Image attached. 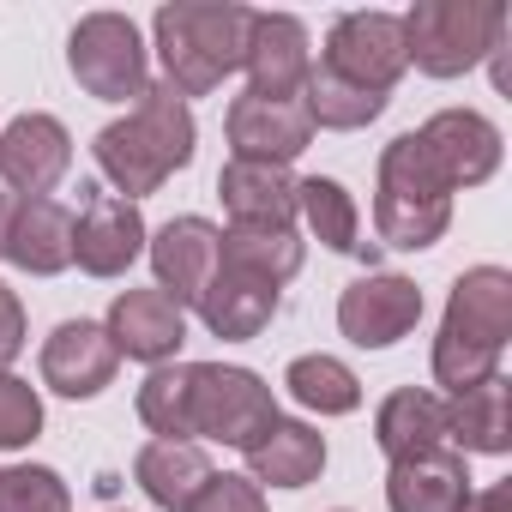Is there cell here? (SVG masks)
Masks as SVG:
<instances>
[{"mask_svg":"<svg viewBox=\"0 0 512 512\" xmlns=\"http://www.w3.org/2000/svg\"><path fill=\"white\" fill-rule=\"evenodd\" d=\"M187 512H266V494H260V482H247V476H211L187 500Z\"/></svg>","mask_w":512,"mask_h":512,"instance_id":"obj_33","label":"cell"},{"mask_svg":"<svg viewBox=\"0 0 512 512\" xmlns=\"http://www.w3.org/2000/svg\"><path fill=\"white\" fill-rule=\"evenodd\" d=\"M278 422V398L253 368H223V362H193L187 380V440H223L247 452Z\"/></svg>","mask_w":512,"mask_h":512,"instance_id":"obj_6","label":"cell"},{"mask_svg":"<svg viewBox=\"0 0 512 512\" xmlns=\"http://www.w3.org/2000/svg\"><path fill=\"white\" fill-rule=\"evenodd\" d=\"M217 260L223 266H235V272H247V278H260V284H290L296 272H302V241H296V229H223V241H217Z\"/></svg>","mask_w":512,"mask_h":512,"instance_id":"obj_26","label":"cell"},{"mask_svg":"<svg viewBox=\"0 0 512 512\" xmlns=\"http://www.w3.org/2000/svg\"><path fill=\"white\" fill-rule=\"evenodd\" d=\"M512 392H506V374H488L482 386L446 398V440L452 452H488L500 458L512 446V416H506Z\"/></svg>","mask_w":512,"mask_h":512,"instance_id":"obj_24","label":"cell"},{"mask_svg":"<svg viewBox=\"0 0 512 512\" xmlns=\"http://www.w3.org/2000/svg\"><path fill=\"white\" fill-rule=\"evenodd\" d=\"M247 25H253V13L229 7V0H175V7H157L151 31H157V55H163V85L181 97L217 91L229 73H241Z\"/></svg>","mask_w":512,"mask_h":512,"instance_id":"obj_3","label":"cell"},{"mask_svg":"<svg viewBox=\"0 0 512 512\" xmlns=\"http://www.w3.org/2000/svg\"><path fill=\"white\" fill-rule=\"evenodd\" d=\"M296 211L308 217V229H314L332 253H362V247H368V241H362V211H356V199H350L344 181H332V175L296 181Z\"/></svg>","mask_w":512,"mask_h":512,"instance_id":"obj_28","label":"cell"},{"mask_svg":"<svg viewBox=\"0 0 512 512\" xmlns=\"http://www.w3.org/2000/svg\"><path fill=\"white\" fill-rule=\"evenodd\" d=\"M422 320V290L398 272H368L338 296V332L356 350H392Z\"/></svg>","mask_w":512,"mask_h":512,"instance_id":"obj_11","label":"cell"},{"mask_svg":"<svg viewBox=\"0 0 512 512\" xmlns=\"http://www.w3.org/2000/svg\"><path fill=\"white\" fill-rule=\"evenodd\" d=\"M67 67L79 79L85 97H103V103H139L145 85H151V61H145V43H139V25L127 13H85L67 37Z\"/></svg>","mask_w":512,"mask_h":512,"instance_id":"obj_7","label":"cell"},{"mask_svg":"<svg viewBox=\"0 0 512 512\" xmlns=\"http://www.w3.org/2000/svg\"><path fill=\"white\" fill-rule=\"evenodd\" d=\"M241 67H247V79H253L247 91H260V97H302V79H308V67H314V55H308V25L290 19V13H253Z\"/></svg>","mask_w":512,"mask_h":512,"instance_id":"obj_15","label":"cell"},{"mask_svg":"<svg viewBox=\"0 0 512 512\" xmlns=\"http://www.w3.org/2000/svg\"><path fill=\"white\" fill-rule=\"evenodd\" d=\"M416 145H422L428 169L446 181V193L482 187L500 169V127L476 109H440L434 121L416 127Z\"/></svg>","mask_w":512,"mask_h":512,"instance_id":"obj_10","label":"cell"},{"mask_svg":"<svg viewBox=\"0 0 512 512\" xmlns=\"http://www.w3.org/2000/svg\"><path fill=\"white\" fill-rule=\"evenodd\" d=\"M85 193V211L73 217V260L79 272L91 278H121L139 253H145V217L133 199H115V193H97V187H79Z\"/></svg>","mask_w":512,"mask_h":512,"instance_id":"obj_12","label":"cell"},{"mask_svg":"<svg viewBox=\"0 0 512 512\" xmlns=\"http://www.w3.org/2000/svg\"><path fill=\"white\" fill-rule=\"evenodd\" d=\"M506 338H512V272L470 266L446 296V320L434 338V380L452 398L482 386L488 374H500Z\"/></svg>","mask_w":512,"mask_h":512,"instance_id":"obj_2","label":"cell"},{"mask_svg":"<svg viewBox=\"0 0 512 512\" xmlns=\"http://www.w3.org/2000/svg\"><path fill=\"white\" fill-rule=\"evenodd\" d=\"M464 500H470V470H464V452H452V446H434V452L386 470L392 512H458Z\"/></svg>","mask_w":512,"mask_h":512,"instance_id":"obj_20","label":"cell"},{"mask_svg":"<svg viewBox=\"0 0 512 512\" xmlns=\"http://www.w3.org/2000/svg\"><path fill=\"white\" fill-rule=\"evenodd\" d=\"M187 380L193 362H175V368H151V380L139 386V416L157 440H187Z\"/></svg>","mask_w":512,"mask_h":512,"instance_id":"obj_30","label":"cell"},{"mask_svg":"<svg viewBox=\"0 0 512 512\" xmlns=\"http://www.w3.org/2000/svg\"><path fill=\"white\" fill-rule=\"evenodd\" d=\"M43 434V398L31 380L0 368V452H19Z\"/></svg>","mask_w":512,"mask_h":512,"instance_id":"obj_32","label":"cell"},{"mask_svg":"<svg viewBox=\"0 0 512 512\" xmlns=\"http://www.w3.org/2000/svg\"><path fill=\"white\" fill-rule=\"evenodd\" d=\"M193 139H199V127H193L187 97L169 91V85H145V97L133 103V115L127 121H109L91 151H97V169L139 205L175 169L193 163Z\"/></svg>","mask_w":512,"mask_h":512,"instance_id":"obj_1","label":"cell"},{"mask_svg":"<svg viewBox=\"0 0 512 512\" xmlns=\"http://www.w3.org/2000/svg\"><path fill=\"white\" fill-rule=\"evenodd\" d=\"M247 482H266V488H308L320 470H326V434L308 428V422H290L278 416L260 440L247 446Z\"/></svg>","mask_w":512,"mask_h":512,"instance_id":"obj_22","label":"cell"},{"mask_svg":"<svg viewBox=\"0 0 512 512\" xmlns=\"http://www.w3.org/2000/svg\"><path fill=\"white\" fill-rule=\"evenodd\" d=\"M374 440L392 464L422 458L434 446H446V398L422 392V386H398L380 410H374Z\"/></svg>","mask_w":512,"mask_h":512,"instance_id":"obj_23","label":"cell"},{"mask_svg":"<svg viewBox=\"0 0 512 512\" xmlns=\"http://www.w3.org/2000/svg\"><path fill=\"white\" fill-rule=\"evenodd\" d=\"M278 314V284H260V278H247L235 266L217 260L205 296H199V320L211 326V338H229V344H247V338H260Z\"/></svg>","mask_w":512,"mask_h":512,"instance_id":"obj_21","label":"cell"},{"mask_svg":"<svg viewBox=\"0 0 512 512\" xmlns=\"http://www.w3.org/2000/svg\"><path fill=\"white\" fill-rule=\"evenodd\" d=\"M211 476H217V470H211V458H205L193 440H151V446L133 458V482H139L145 500L163 506V512H187V500H193Z\"/></svg>","mask_w":512,"mask_h":512,"instance_id":"obj_25","label":"cell"},{"mask_svg":"<svg viewBox=\"0 0 512 512\" xmlns=\"http://www.w3.org/2000/svg\"><path fill=\"white\" fill-rule=\"evenodd\" d=\"M302 109H308L314 133H320V127H332V133H356V127L380 121L386 97H374V91H362V85H350V79H338V73H326V67L314 61L308 79H302Z\"/></svg>","mask_w":512,"mask_h":512,"instance_id":"obj_27","label":"cell"},{"mask_svg":"<svg viewBox=\"0 0 512 512\" xmlns=\"http://www.w3.org/2000/svg\"><path fill=\"white\" fill-rule=\"evenodd\" d=\"M223 211L235 229H296V175L284 163H241L229 157L217 175Z\"/></svg>","mask_w":512,"mask_h":512,"instance_id":"obj_18","label":"cell"},{"mask_svg":"<svg viewBox=\"0 0 512 512\" xmlns=\"http://www.w3.org/2000/svg\"><path fill=\"white\" fill-rule=\"evenodd\" d=\"M452 223V193L446 181L428 169L416 133H398L386 151H380V187H374V229L386 247L398 253H416V247H434Z\"/></svg>","mask_w":512,"mask_h":512,"instance_id":"obj_4","label":"cell"},{"mask_svg":"<svg viewBox=\"0 0 512 512\" xmlns=\"http://www.w3.org/2000/svg\"><path fill=\"white\" fill-rule=\"evenodd\" d=\"M115 368H121V356L97 320H67L43 344V386L61 398H97L115 380Z\"/></svg>","mask_w":512,"mask_h":512,"instance_id":"obj_17","label":"cell"},{"mask_svg":"<svg viewBox=\"0 0 512 512\" xmlns=\"http://www.w3.org/2000/svg\"><path fill=\"white\" fill-rule=\"evenodd\" d=\"M458 512H512V488H506V482H494V488H470V500H464Z\"/></svg>","mask_w":512,"mask_h":512,"instance_id":"obj_35","label":"cell"},{"mask_svg":"<svg viewBox=\"0 0 512 512\" xmlns=\"http://www.w3.org/2000/svg\"><path fill=\"white\" fill-rule=\"evenodd\" d=\"M284 386H290L296 404H308L320 416H350L362 404V380L338 356H296L290 374H284Z\"/></svg>","mask_w":512,"mask_h":512,"instance_id":"obj_29","label":"cell"},{"mask_svg":"<svg viewBox=\"0 0 512 512\" xmlns=\"http://www.w3.org/2000/svg\"><path fill=\"white\" fill-rule=\"evenodd\" d=\"M103 332H109L115 356H133V362L163 368L181 350V338H187V314L163 290H121L115 308H109V320H103Z\"/></svg>","mask_w":512,"mask_h":512,"instance_id":"obj_16","label":"cell"},{"mask_svg":"<svg viewBox=\"0 0 512 512\" xmlns=\"http://www.w3.org/2000/svg\"><path fill=\"white\" fill-rule=\"evenodd\" d=\"M217 241L223 229L205 223V217H169L157 235H151V272H157V290L187 314L199 308L211 272H217Z\"/></svg>","mask_w":512,"mask_h":512,"instance_id":"obj_14","label":"cell"},{"mask_svg":"<svg viewBox=\"0 0 512 512\" xmlns=\"http://www.w3.org/2000/svg\"><path fill=\"white\" fill-rule=\"evenodd\" d=\"M19 350H25V308H19V296L7 284H0V368H7Z\"/></svg>","mask_w":512,"mask_h":512,"instance_id":"obj_34","label":"cell"},{"mask_svg":"<svg viewBox=\"0 0 512 512\" xmlns=\"http://www.w3.org/2000/svg\"><path fill=\"white\" fill-rule=\"evenodd\" d=\"M0 512H73V494L49 464H7L0 470Z\"/></svg>","mask_w":512,"mask_h":512,"instance_id":"obj_31","label":"cell"},{"mask_svg":"<svg viewBox=\"0 0 512 512\" xmlns=\"http://www.w3.org/2000/svg\"><path fill=\"white\" fill-rule=\"evenodd\" d=\"M7 260L31 278H55L73 266V211L55 199H13L7 217Z\"/></svg>","mask_w":512,"mask_h":512,"instance_id":"obj_19","label":"cell"},{"mask_svg":"<svg viewBox=\"0 0 512 512\" xmlns=\"http://www.w3.org/2000/svg\"><path fill=\"white\" fill-rule=\"evenodd\" d=\"M73 169V139L55 115H19L0 133V181L19 199H49V187Z\"/></svg>","mask_w":512,"mask_h":512,"instance_id":"obj_13","label":"cell"},{"mask_svg":"<svg viewBox=\"0 0 512 512\" xmlns=\"http://www.w3.org/2000/svg\"><path fill=\"white\" fill-rule=\"evenodd\" d=\"M320 67L338 73V79H350V85H362V91H374V97H386L404 79V67H410L404 25L392 13H344L332 25V37H326Z\"/></svg>","mask_w":512,"mask_h":512,"instance_id":"obj_8","label":"cell"},{"mask_svg":"<svg viewBox=\"0 0 512 512\" xmlns=\"http://www.w3.org/2000/svg\"><path fill=\"white\" fill-rule=\"evenodd\" d=\"M398 25H404V55L428 79H458L500 49L506 7L500 0H416Z\"/></svg>","mask_w":512,"mask_h":512,"instance_id":"obj_5","label":"cell"},{"mask_svg":"<svg viewBox=\"0 0 512 512\" xmlns=\"http://www.w3.org/2000/svg\"><path fill=\"white\" fill-rule=\"evenodd\" d=\"M7 217H13V193H0V247H7Z\"/></svg>","mask_w":512,"mask_h":512,"instance_id":"obj_36","label":"cell"},{"mask_svg":"<svg viewBox=\"0 0 512 512\" xmlns=\"http://www.w3.org/2000/svg\"><path fill=\"white\" fill-rule=\"evenodd\" d=\"M229 151L241 163H296L314 145V121L302 109V97H260V91H241L229 103Z\"/></svg>","mask_w":512,"mask_h":512,"instance_id":"obj_9","label":"cell"}]
</instances>
